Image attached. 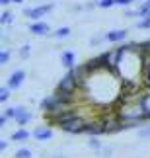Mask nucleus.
<instances>
[{
    "label": "nucleus",
    "instance_id": "9b49d317",
    "mask_svg": "<svg viewBox=\"0 0 150 158\" xmlns=\"http://www.w3.org/2000/svg\"><path fill=\"white\" fill-rule=\"evenodd\" d=\"M103 131H107L101 123H94V125H84V129H82V133H92V135H98V133H103Z\"/></svg>",
    "mask_w": 150,
    "mask_h": 158
},
{
    "label": "nucleus",
    "instance_id": "20e7f679",
    "mask_svg": "<svg viewBox=\"0 0 150 158\" xmlns=\"http://www.w3.org/2000/svg\"><path fill=\"white\" fill-rule=\"evenodd\" d=\"M23 78H26V72H23V70H16L14 74L10 76V80H8V88H12V90L20 88L22 82H23Z\"/></svg>",
    "mask_w": 150,
    "mask_h": 158
},
{
    "label": "nucleus",
    "instance_id": "dca6fc26",
    "mask_svg": "<svg viewBox=\"0 0 150 158\" xmlns=\"http://www.w3.org/2000/svg\"><path fill=\"white\" fill-rule=\"evenodd\" d=\"M113 4H117V0H98L99 8H111Z\"/></svg>",
    "mask_w": 150,
    "mask_h": 158
},
{
    "label": "nucleus",
    "instance_id": "f3484780",
    "mask_svg": "<svg viewBox=\"0 0 150 158\" xmlns=\"http://www.w3.org/2000/svg\"><path fill=\"white\" fill-rule=\"evenodd\" d=\"M16 158H31V152H29L27 148H20L16 152Z\"/></svg>",
    "mask_w": 150,
    "mask_h": 158
},
{
    "label": "nucleus",
    "instance_id": "f257e3e1",
    "mask_svg": "<svg viewBox=\"0 0 150 158\" xmlns=\"http://www.w3.org/2000/svg\"><path fill=\"white\" fill-rule=\"evenodd\" d=\"M84 125H86V123H84L80 117H72V119L64 121L61 127H63V131H67V133H82Z\"/></svg>",
    "mask_w": 150,
    "mask_h": 158
},
{
    "label": "nucleus",
    "instance_id": "2eb2a0df",
    "mask_svg": "<svg viewBox=\"0 0 150 158\" xmlns=\"http://www.w3.org/2000/svg\"><path fill=\"white\" fill-rule=\"evenodd\" d=\"M27 137H29V133L23 131V129H22V131H16L14 135H12V139H14V141H26Z\"/></svg>",
    "mask_w": 150,
    "mask_h": 158
},
{
    "label": "nucleus",
    "instance_id": "a878e982",
    "mask_svg": "<svg viewBox=\"0 0 150 158\" xmlns=\"http://www.w3.org/2000/svg\"><path fill=\"white\" fill-rule=\"evenodd\" d=\"M140 137H150V129H144V131H140Z\"/></svg>",
    "mask_w": 150,
    "mask_h": 158
},
{
    "label": "nucleus",
    "instance_id": "6e6552de",
    "mask_svg": "<svg viewBox=\"0 0 150 158\" xmlns=\"http://www.w3.org/2000/svg\"><path fill=\"white\" fill-rule=\"evenodd\" d=\"M61 63L67 66V69H72V66H74V53H72V51H63Z\"/></svg>",
    "mask_w": 150,
    "mask_h": 158
},
{
    "label": "nucleus",
    "instance_id": "f03ea898",
    "mask_svg": "<svg viewBox=\"0 0 150 158\" xmlns=\"http://www.w3.org/2000/svg\"><path fill=\"white\" fill-rule=\"evenodd\" d=\"M51 10H53V4H45V6H39V8H27L26 10V16L31 18V20H39L41 16L49 14Z\"/></svg>",
    "mask_w": 150,
    "mask_h": 158
},
{
    "label": "nucleus",
    "instance_id": "4be33fe9",
    "mask_svg": "<svg viewBox=\"0 0 150 158\" xmlns=\"http://www.w3.org/2000/svg\"><path fill=\"white\" fill-rule=\"evenodd\" d=\"M117 4L119 6H129V4H133V0H117Z\"/></svg>",
    "mask_w": 150,
    "mask_h": 158
},
{
    "label": "nucleus",
    "instance_id": "aec40b11",
    "mask_svg": "<svg viewBox=\"0 0 150 158\" xmlns=\"http://www.w3.org/2000/svg\"><path fill=\"white\" fill-rule=\"evenodd\" d=\"M8 59H10V53L8 51H2V53H0V63H2V64L8 63Z\"/></svg>",
    "mask_w": 150,
    "mask_h": 158
},
{
    "label": "nucleus",
    "instance_id": "cd10ccee",
    "mask_svg": "<svg viewBox=\"0 0 150 158\" xmlns=\"http://www.w3.org/2000/svg\"><path fill=\"white\" fill-rule=\"evenodd\" d=\"M144 49H146V51H150V41H148V43H144Z\"/></svg>",
    "mask_w": 150,
    "mask_h": 158
},
{
    "label": "nucleus",
    "instance_id": "f8f14e48",
    "mask_svg": "<svg viewBox=\"0 0 150 158\" xmlns=\"http://www.w3.org/2000/svg\"><path fill=\"white\" fill-rule=\"evenodd\" d=\"M72 117H76V113L74 111H63L61 115H59V117H57V121H59V123H64V121H68V119H72Z\"/></svg>",
    "mask_w": 150,
    "mask_h": 158
},
{
    "label": "nucleus",
    "instance_id": "7ed1b4c3",
    "mask_svg": "<svg viewBox=\"0 0 150 158\" xmlns=\"http://www.w3.org/2000/svg\"><path fill=\"white\" fill-rule=\"evenodd\" d=\"M74 86H76V74L74 72H68L67 76L61 80V84H59V90H63V92H72L74 90Z\"/></svg>",
    "mask_w": 150,
    "mask_h": 158
},
{
    "label": "nucleus",
    "instance_id": "a211bd4d",
    "mask_svg": "<svg viewBox=\"0 0 150 158\" xmlns=\"http://www.w3.org/2000/svg\"><path fill=\"white\" fill-rule=\"evenodd\" d=\"M139 27L140 29H148L150 27V18H142V20L139 22Z\"/></svg>",
    "mask_w": 150,
    "mask_h": 158
},
{
    "label": "nucleus",
    "instance_id": "ddd939ff",
    "mask_svg": "<svg viewBox=\"0 0 150 158\" xmlns=\"http://www.w3.org/2000/svg\"><path fill=\"white\" fill-rule=\"evenodd\" d=\"M139 16H142V18H150V0H146V2L140 6Z\"/></svg>",
    "mask_w": 150,
    "mask_h": 158
},
{
    "label": "nucleus",
    "instance_id": "412c9836",
    "mask_svg": "<svg viewBox=\"0 0 150 158\" xmlns=\"http://www.w3.org/2000/svg\"><path fill=\"white\" fill-rule=\"evenodd\" d=\"M8 96H10V90H6V88H2V90H0V100H2V102H6V100H8Z\"/></svg>",
    "mask_w": 150,
    "mask_h": 158
},
{
    "label": "nucleus",
    "instance_id": "9d476101",
    "mask_svg": "<svg viewBox=\"0 0 150 158\" xmlns=\"http://www.w3.org/2000/svg\"><path fill=\"white\" fill-rule=\"evenodd\" d=\"M33 135H35V139H37V141H47V139H51V137H53V131L45 129V127H37Z\"/></svg>",
    "mask_w": 150,
    "mask_h": 158
},
{
    "label": "nucleus",
    "instance_id": "393cba45",
    "mask_svg": "<svg viewBox=\"0 0 150 158\" xmlns=\"http://www.w3.org/2000/svg\"><path fill=\"white\" fill-rule=\"evenodd\" d=\"M22 55H23V57H27V55H29V45H26V47H23V51H22Z\"/></svg>",
    "mask_w": 150,
    "mask_h": 158
},
{
    "label": "nucleus",
    "instance_id": "423d86ee",
    "mask_svg": "<svg viewBox=\"0 0 150 158\" xmlns=\"http://www.w3.org/2000/svg\"><path fill=\"white\" fill-rule=\"evenodd\" d=\"M29 31H31L33 35H47L49 33V26L43 23V22H35V23L29 26Z\"/></svg>",
    "mask_w": 150,
    "mask_h": 158
},
{
    "label": "nucleus",
    "instance_id": "5701e85b",
    "mask_svg": "<svg viewBox=\"0 0 150 158\" xmlns=\"http://www.w3.org/2000/svg\"><path fill=\"white\" fill-rule=\"evenodd\" d=\"M125 16H127V18H135V16H139V12H133V10H127V12H125Z\"/></svg>",
    "mask_w": 150,
    "mask_h": 158
},
{
    "label": "nucleus",
    "instance_id": "1a4fd4ad",
    "mask_svg": "<svg viewBox=\"0 0 150 158\" xmlns=\"http://www.w3.org/2000/svg\"><path fill=\"white\" fill-rule=\"evenodd\" d=\"M29 119H31L29 111H26V109H20V107H16V121H18V123H20V125H26Z\"/></svg>",
    "mask_w": 150,
    "mask_h": 158
},
{
    "label": "nucleus",
    "instance_id": "b1692460",
    "mask_svg": "<svg viewBox=\"0 0 150 158\" xmlns=\"http://www.w3.org/2000/svg\"><path fill=\"white\" fill-rule=\"evenodd\" d=\"M6 121H8V115H2V117H0V125H6Z\"/></svg>",
    "mask_w": 150,
    "mask_h": 158
},
{
    "label": "nucleus",
    "instance_id": "bb28decb",
    "mask_svg": "<svg viewBox=\"0 0 150 158\" xmlns=\"http://www.w3.org/2000/svg\"><path fill=\"white\" fill-rule=\"evenodd\" d=\"M10 2H14V0H0V4H4V6H6V4H10Z\"/></svg>",
    "mask_w": 150,
    "mask_h": 158
},
{
    "label": "nucleus",
    "instance_id": "4468645a",
    "mask_svg": "<svg viewBox=\"0 0 150 158\" xmlns=\"http://www.w3.org/2000/svg\"><path fill=\"white\" fill-rule=\"evenodd\" d=\"M53 35H55V37H57V39H63V37H68V35H70V27H61V29H57V31H55V33H53Z\"/></svg>",
    "mask_w": 150,
    "mask_h": 158
},
{
    "label": "nucleus",
    "instance_id": "39448f33",
    "mask_svg": "<svg viewBox=\"0 0 150 158\" xmlns=\"http://www.w3.org/2000/svg\"><path fill=\"white\" fill-rule=\"evenodd\" d=\"M63 106V102L57 98V96H51V98H47L43 104H41V107L45 109V111H57L59 107Z\"/></svg>",
    "mask_w": 150,
    "mask_h": 158
},
{
    "label": "nucleus",
    "instance_id": "c85d7f7f",
    "mask_svg": "<svg viewBox=\"0 0 150 158\" xmlns=\"http://www.w3.org/2000/svg\"><path fill=\"white\" fill-rule=\"evenodd\" d=\"M14 2H23V0H14Z\"/></svg>",
    "mask_w": 150,
    "mask_h": 158
},
{
    "label": "nucleus",
    "instance_id": "0eeeda50",
    "mask_svg": "<svg viewBox=\"0 0 150 158\" xmlns=\"http://www.w3.org/2000/svg\"><path fill=\"white\" fill-rule=\"evenodd\" d=\"M125 37H127V29H117V31H109V33H107V39H109L111 43L123 41Z\"/></svg>",
    "mask_w": 150,
    "mask_h": 158
},
{
    "label": "nucleus",
    "instance_id": "6ab92c4d",
    "mask_svg": "<svg viewBox=\"0 0 150 158\" xmlns=\"http://www.w3.org/2000/svg\"><path fill=\"white\" fill-rule=\"evenodd\" d=\"M0 22H2V23H10L12 22V14H10V12H4L2 18H0Z\"/></svg>",
    "mask_w": 150,
    "mask_h": 158
}]
</instances>
